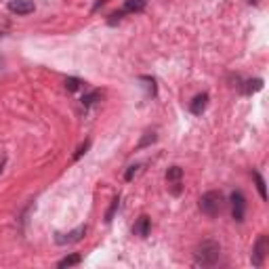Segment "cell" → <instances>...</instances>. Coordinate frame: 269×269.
<instances>
[{
  "instance_id": "cell-1",
  "label": "cell",
  "mask_w": 269,
  "mask_h": 269,
  "mask_svg": "<svg viewBox=\"0 0 269 269\" xmlns=\"http://www.w3.org/2000/svg\"><path fill=\"white\" fill-rule=\"evenodd\" d=\"M219 257H221V246L215 240H204L193 252V263L198 267H213L219 261Z\"/></svg>"
},
{
  "instance_id": "cell-2",
  "label": "cell",
  "mask_w": 269,
  "mask_h": 269,
  "mask_svg": "<svg viewBox=\"0 0 269 269\" xmlns=\"http://www.w3.org/2000/svg\"><path fill=\"white\" fill-rule=\"evenodd\" d=\"M198 206L206 216L215 219V216H219L221 211H223V193L221 191H206L204 196L200 198Z\"/></svg>"
},
{
  "instance_id": "cell-3",
  "label": "cell",
  "mask_w": 269,
  "mask_h": 269,
  "mask_svg": "<svg viewBox=\"0 0 269 269\" xmlns=\"http://www.w3.org/2000/svg\"><path fill=\"white\" fill-rule=\"evenodd\" d=\"M166 183H168V191L173 196H179L183 191V168L181 166H170L166 170Z\"/></svg>"
},
{
  "instance_id": "cell-4",
  "label": "cell",
  "mask_w": 269,
  "mask_h": 269,
  "mask_svg": "<svg viewBox=\"0 0 269 269\" xmlns=\"http://www.w3.org/2000/svg\"><path fill=\"white\" fill-rule=\"evenodd\" d=\"M267 252H269V240H267V236L263 234V236L257 238V244H255V248H252V265H255V267L263 265Z\"/></svg>"
},
{
  "instance_id": "cell-5",
  "label": "cell",
  "mask_w": 269,
  "mask_h": 269,
  "mask_svg": "<svg viewBox=\"0 0 269 269\" xmlns=\"http://www.w3.org/2000/svg\"><path fill=\"white\" fill-rule=\"evenodd\" d=\"M231 215H234V221L242 223L244 215H246V198L242 191H234L231 193Z\"/></svg>"
},
{
  "instance_id": "cell-6",
  "label": "cell",
  "mask_w": 269,
  "mask_h": 269,
  "mask_svg": "<svg viewBox=\"0 0 269 269\" xmlns=\"http://www.w3.org/2000/svg\"><path fill=\"white\" fill-rule=\"evenodd\" d=\"M34 2L32 0H11L9 2V11L11 13H17V15H29L34 13Z\"/></svg>"
},
{
  "instance_id": "cell-7",
  "label": "cell",
  "mask_w": 269,
  "mask_h": 269,
  "mask_svg": "<svg viewBox=\"0 0 269 269\" xmlns=\"http://www.w3.org/2000/svg\"><path fill=\"white\" fill-rule=\"evenodd\" d=\"M206 106H208V95L200 93V95L193 97V101L189 103V111L193 116H202V114H204V109H206Z\"/></svg>"
},
{
  "instance_id": "cell-8",
  "label": "cell",
  "mask_w": 269,
  "mask_h": 269,
  "mask_svg": "<svg viewBox=\"0 0 269 269\" xmlns=\"http://www.w3.org/2000/svg\"><path fill=\"white\" fill-rule=\"evenodd\" d=\"M149 229H152V221H149V216L141 215L139 219H137V223H134V227H133V234L139 236V238H147L149 236Z\"/></svg>"
},
{
  "instance_id": "cell-9",
  "label": "cell",
  "mask_w": 269,
  "mask_h": 269,
  "mask_svg": "<svg viewBox=\"0 0 269 269\" xmlns=\"http://www.w3.org/2000/svg\"><path fill=\"white\" fill-rule=\"evenodd\" d=\"M84 234H86V227H78V229H74V231H70V234H65V236H57V244H74V242H80Z\"/></svg>"
},
{
  "instance_id": "cell-10",
  "label": "cell",
  "mask_w": 269,
  "mask_h": 269,
  "mask_svg": "<svg viewBox=\"0 0 269 269\" xmlns=\"http://www.w3.org/2000/svg\"><path fill=\"white\" fill-rule=\"evenodd\" d=\"M147 6V0H126L122 13H141Z\"/></svg>"
},
{
  "instance_id": "cell-11",
  "label": "cell",
  "mask_w": 269,
  "mask_h": 269,
  "mask_svg": "<svg viewBox=\"0 0 269 269\" xmlns=\"http://www.w3.org/2000/svg\"><path fill=\"white\" fill-rule=\"evenodd\" d=\"M263 88V80L261 78H255V80H248L244 84V95H252V93H257Z\"/></svg>"
},
{
  "instance_id": "cell-12",
  "label": "cell",
  "mask_w": 269,
  "mask_h": 269,
  "mask_svg": "<svg viewBox=\"0 0 269 269\" xmlns=\"http://www.w3.org/2000/svg\"><path fill=\"white\" fill-rule=\"evenodd\" d=\"M80 255H70V257H65V259H61V261H59V263H57V267L59 269H65V267H74V265H78L80 263Z\"/></svg>"
},
{
  "instance_id": "cell-13",
  "label": "cell",
  "mask_w": 269,
  "mask_h": 269,
  "mask_svg": "<svg viewBox=\"0 0 269 269\" xmlns=\"http://www.w3.org/2000/svg\"><path fill=\"white\" fill-rule=\"evenodd\" d=\"M252 177H255V183H257V189H259V196L263 198V200H267V189H265V181H263V177H261L257 170L252 173Z\"/></svg>"
},
{
  "instance_id": "cell-14",
  "label": "cell",
  "mask_w": 269,
  "mask_h": 269,
  "mask_svg": "<svg viewBox=\"0 0 269 269\" xmlns=\"http://www.w3.org/2000/svg\"><path fill=\"white\" fill-rule=\"evenodd\" d=\"M156 139H158V137H156V133H145L143 139H141L139 143H137V149H143V147H147V145L156 143Z\"/></svg>"
},
{
  "instance_id": "cell-15",
  "label": "cell",
  "mask_w": 269,
  "mask_h": 269,
  "mask_svg": "<svg viewBox=\"0 0 269 269\" xmlns=\"http://www.w3.org/2000/svg\"><path fill=\"white\" fill-rule=\"evenodd\" d=\"M99 91H93V93H88V95H84V97H82V106H84V108H91L93 106V103L97 101V99H99Z\"/></svg>"
},
{
  "instance_id": "cell-16",
  "label": "cell",
  "mask_w": 269,
  "mask_h": 269,
  "mask_svg": "<svg viewBox=\"0 0 269 269\" xmlns=\"http://www.w3.org/2000/svg\"><path fill=\"white\" fill-rule=\"evenodd\" d=\"M118 204H120V198H114V200H111L109 211L106 213V223H111V219H114V215H116V211H118Z\"/></svg>"
},
{
  "instance_id": "cell-17",
  "label": "cell",
  "mask_w": 269,
  "mask_h": 269,
  "mask_svg": "<svg viewBox=\"0 0 269 269\" xmlns=\"http://www.w3.org/2000/svg\"><path fill=\"white\" fill-rule=\"evenodd\" d=\"M78 86H80V80H78V78H67V80H65V88H67L70 93L78 91Z\"/></svg>"
},
{
  "instance_id": "cell-18",
  "label": "cell",
  "mask_w": 269,
  "mask_h": 269,
  "mask_svg": "<svg viewBox=\"0 0 269 269\" xmlns=\"http://www.w3.org/2000/svg\"><path fill=\"white\" fill-rule=\"evenodd\" d=\"M88 145H91V141H84V145H80V147H78V152L74 154V160H78L80 156H82V154H84L86 149H88Z\"/></svg>"
},
{
  "instance_id": "cell-19",
  "label": "cell",
  "mask_w": 269,
  "mask_h": 269,
  "mask_svg": "<svg viewBox=\"0 0 269 269\" xmlns=\"http://www.w3.org/2000/svg\"><path fill=\"white\" fill-rule=\"evenodd\" d=\"M137 168H139V166H131L129 170H126V181H131V179L134 177V173H137Z\"/></svg>"
},
{
  "instance_id": "cell-20",
  "label": "cell",
  "mask_w": 269,
  "mask_h": 269,
  "mask_svg": "<svg viewBox=\"0 0 269 269\" xmlns=\"http://www.w3.org/2000/svg\"><path fill=\"white\" fill-rule=\"evenodd\" d=\"M248 2H250V4H257V2H259V0H248Z\"/></svg>"
}]
</instances>
